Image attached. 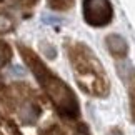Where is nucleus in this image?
I'll use <instances>...</instances> for the list:
<instances>
[{"mask_svg":"<svg viewBox=\"0 0 135 135\" xmlns=\"http://www.w3.org/2000/svg\"><path fill=\"white\" fill-rule=\"evenodd\" d=\"M70 64L74 67L77 84L84 92L95 97H105L108 93L105 70L89 47L84 44H75L70 49Z\"/></svg>","mask_w":135,"mask_h":135,"instance_id":"f03ea898","label":"nucleus"},{"mask_svg":"<svg viewBox=\"0 0 135 135\" xmlns=\"http://www.w3.org/2000/svg\"><path fill=\"white\" fill-rule=\"evenodd\" d=\"M107 135H122V132H120V130H118V128H112V130H110V132H108Z\"/></svg>","mask_w":135,"mask_h":135,"instance_id":"6e6552de","label":"nucleus"},{"mask_svg":"<svg viewBox=\"0 0 135 135\" xmlns=\"http://www.w3.org/2000/svg\"><path fill=\"white\" fill-rule=\"evenodd\" d=\"M105 42H107V47H108V50H110V54L113 57H117V59H123V57L127 55L128 45H127V42H125L123 37L112 33V35H108V37L105 38Z\"/></svg>","mask_w":135,"mask_h":135,"instance_id":"20e7f679","label":"nucleus"},{"mask_svg":"<svg viewBox=\"0 0 135 135\" xmlns=\"http://www.w3.org/2000/svg\"><path fill=\"white\" fill-rule=\"evenodd\" d=\"M20 54L23 57V62L27 64V67L32 70V74L35 75L37 82L40 87L47 93V97L52 100V103L57 107V110L60 112L62 117L65 118H77L80 113L79 102H77L75 93L72 92V89L65 84L62 79H59L49 67H47L42 60L37 57L35 52H32L27 47L20 45L18 47Z\"/></svg>","mask_w":135,"mask_h":135,"instance_id":"f257e3e1","label":"nucleus"},{"mask_svg":"<svg viewBox=\"0 0 135 135\" xmlns=\"http://www.w3.org/2000/svg\"><path fill=\"white\" fill-rule=\"evenodd\" d=\"M38 115H40V108H38L37 103H33V102L23 103V107L20 108V118H22L25 123H33Z\"/></svg>","mask_w":135,"mask_h":135,"instance_id":"39448f33","label":"nucleus"},{"mask_svg":"<svg viewBox=\"0 0 135 135\" xmlns=\"http://www.w3.org/2000/svg\"><path fill=\"white\" fill-rule=\"evenodd\" d=\"M77 135H89V133H87V130H85V128H82V130H79V132H77Z\"/></svg>","mask_w":135,"mask_h":135,"instance_id":"1a4fd4ad","label":"nucleus"},{"mask_svg":"<svg viewBox=\"0 0 135 135\" xmlns=\"http://www.w3.org/2000/svg\"><path fill=\"white\" fill-rule=\"evenodd\" d=\"M128 100H130V113L135 122V74H132L128 79Z\"/></svg>","mask_w":135,"mask_h":135,"instance_id":"423d86ee","label":"nucleus"},{"mask_svg":"<svg viewBox=\"0 0 135 135\" xmlns=\"http://www.w3.org/2000/svg\"><path fill=\"white\" fill-rule=\"evenodd\" d=\"M112 17L113 8L108 0H84V18L92 27H103Z\"/></svg>","mask_w":135,"mask_h":135,"instance_id":"7ed1b4c3","label":"nucleus"},{"mask_svg":"<svg viewBox=\"0 0 135 135\" xmlns=\"http://www.w3.org/2000/svg\"><path fill=\"white\" fill-rule=\"evenodd\" d=\"M8 60H10V49L7 47V44L0 42V67H3Z\"/></svg>","mask_w":135,"mask_h":135,"instance_id":"0eeeda50","label":"nucleus"}]
</instances>
